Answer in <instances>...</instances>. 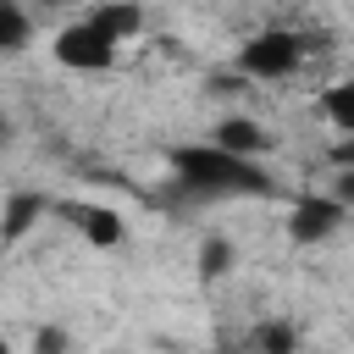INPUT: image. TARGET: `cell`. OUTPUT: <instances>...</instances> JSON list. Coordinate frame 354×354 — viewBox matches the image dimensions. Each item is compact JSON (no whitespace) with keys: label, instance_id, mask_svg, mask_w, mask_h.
I'll list each match as a JSON object with an SVG mask.
<instances>
[{"label":"cell","instance_id":"obj_6","mask_svg":"<svg viewBox=\"0 0 354 354\" xmlns=\"http://www.w3.org/2000/svg\"><path fill=\"white\" fill-rule=\"evenodd\" d=\"M44 216H55V199L39 194V188H17V194L0 205V243H22Z\"/></svg>","mask_w":354,"mask_h":354},{"label":"cell","instance_id":"obj_4","mask_svg":"<svg viewBox=\"0 0 354 354\" xmlns=\"http://www.w3.org/2000/svg\"><path fill=\"white\" fill-rule=\"evenodd\" d=\"M343 227H348V210H343L332 194H299V199L288 205V221H282V232H288L293 249H315V243L337 238Z\"/></svg>","mask_w":354,"mask_h":354},{"label":"cell","instance_id":"obj_11","mask_svg":"<svg viewBox=\"0 0 354 354\" xmlns=\"http://www.w3.org/2000/svg\"><path fill=\"white\" fill-rule=\"evenodd\" d=\"M88 22H100L116 44H127V39H138L144 33V6H133V0H105V6H94V11H83Z\"/></svg>","mask_w":354,"mask_h":354},{"label":"cell","instance_id":"obj_14","mask_svg":"<svg viewBox=\"0 0 354 354\" xmlns=\"http://www.w3.org/2000/svg\"><path fill=\"white\" fill-rule=\"evenodd\" d=\"M326 194H332V199H337V205H343V210H348V216H354V171H337V177H332V188H326Z\"/></svg>","mask_w":354,"mask_h":354},{"label":"cell","instance_id":"obj_3","mask_svg":"<svg viewBox=\"0 0 354 354\" xmlns=\"http://www.w3.org/2000/svg\"><path fill=\"white\" fill-rule=\"evenodd\" d=\"M50 55H55V66H66V72H83V77H100V72H111L116 61H122V44L100 28V22H88V17H72L66 28H55V39H50Z\"/></svg>","mask_w":354,"mask_h":354},{"label":"cell","instance_id":"obj_17","mask_svg":"<svg viewBox=\"0 0 354 354\" xmlns=\"http://www.w3.org/2000/svg\"><path fill=\"white\" fill-rule=\"evenodd\" d=\"M0 354H17V348H11V337H6V332H0Z\"/></svg>","mask_w":354,"mask_h":354},{"label":"cell","instance_id":"obj_13","mask_svg":"<svg viewBox=\"0 0 354 354\" xmlns=\"http://www.w3.org/2000/svg\"><path fill=\"white\" fill-rule=\"evenodd\" d=\"M28 354H72V332H66L61 321H50V326H39V332H33Z\"/></svg>","mask_w":354,"mask_h":354},{"label":"cell","instance_id":"obj_15","mask_svg":"<svg viewBox=\"0 0 354 354\" xmlns=\"http://www.w3.org/2000/svg\"><path fill=\"white\" fill-rule=\"evenodd\" d=\"M332 166L337 171H354V138H337L332 144Z\"/></svg>","mask_w":354,"mask_h":354},{"label":"cell","instance_id":"obj_10","mask_svg":"<svg viewBox=\"0 0 354 354\" xmlns=\"http://www.w3.org/2000/svg\"><path fill=\"white\" fill-rule=\"evenodd\" d=\"M315 111H321V122H326L337 138H354V77L326 83V88L315 94Z\"/></svg>","mask_w":354,"mask_h":354},{"label":"cell","instance_id":"obj_7","mask_svg":"<svg viewBox=\"0 0 354 354\" xmlns=\"http://www.w3.org/2000/svg\"><path fill=\"white\" fill-rule=\"evenodd\" d=\"M210 144L227 149V155L260 160V155L271 149V133H266V122H254V116H221V122L210 127Z\"/></svg>","mask_w":354,"mask_h":354},{"label":"cell","instance_id":"obj_8","mask_svg":"<svg viewBox=\"0 0 354 354\" xmlns=\"http://www.w3.org/2000/svg\"><path fill=\"white\" fill-rule=\"evenodd\" d=\"M304 348V326L293 315H260L243 337V354H299Z\"/></svg>","mask_w":354,"mask_h":354},{"label":"cell","instance_id":"obj_1","mask_svg":"<svg viewBox=\"0 0 354 354\" xmlns=\"http://www.w3.org/2000/svg\"><path fill=\"white\" fill-rule=\"evenodd\" d=\"M171 183L183 199L194 205H232V199H277V177L266 171V160H243L216 149L210 138L177 144L171 149Z\"/></svg>","mask_w":354,"mask_h":354},{"label":"cell","instance_id":"obj_9","mask_svg":"<svg viewBox=\"0 0 354 354\" xmlns=\"http://www.w3.org/2000/svg\"><path fill=\"white\" fill-rule=\"evenodd\" d=\"M232 271H238V243H232L227 232H205L199 249H194V277H199V288H216V282H227Z\"/></svg>","mask_w":354,"mask_h":354},{"label":"cell","instance_id":"obj_12","mask_svg":"<svg viewBox=\"0 0 354 354\" xmlns=\"http://www.w3.org/2000/svg\"><path fill=\"white\" fill-rule=\"evenodd\" d=\"M33 11L17 6V0H0V55H22L33 44Z\"/></svg>","mask_w":354,"mask_h":354},{"label":"cell","instance_id":"obj_16","mask_svg":"<svg viewBox=\"0 0 354 354\" xmlns=\"http://www.w3.org/2000/svg\"><path fill=\"white\" fill-rule=\"evenodd\" d=\"M0 144H11V116L0 111Z\"/></svg>","mask_w":354,"mask_h":354},{"label":"cell","instance_id":"obj_18","mask_svg":"<svg viewBox=\"0 0 354 354\" xmlns=\"http://www.w3.org/2000/svg\"><path fill=\"white\" fill-rule=\"evenodd\" d=\"M94 354H122V348H94Z\"/></svg>","mask_w":354,"mask_h":354},{"label":"cell","instance_id":"obj_5","mask_svg":"<svg viewBox=\"0 0 354 354\" xmlns=\"http://www.w3.org/2000/svg\"><path fill=\"white\" fill-rule=\"evenodd\" d=\"M55 216L88 243V249H122L127 243V221L116 205L105 199H55Z\"/></svg>","mask_w":354,"mask_h":354},{"label":"cell","instance_id":"obj_2","mask_svg":"<svg viewBox=\"0 0 354 354\" xmlns=\"http://www.w3.org/2000/svg\"><path fill=\"white\" fill-rule=\"evenodd\" d=\"M315 39L304 28H254L238 50H232V72L243 83H282L310 61Z\"/></svg>","mask_w":354,"mask_h":354}]
</instances>
